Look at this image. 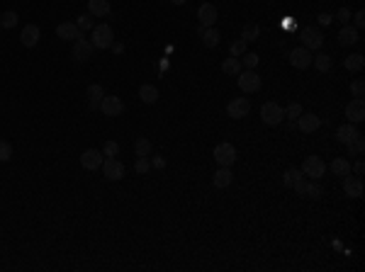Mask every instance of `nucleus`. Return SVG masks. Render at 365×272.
<instances>
[{
  "label": "nucleus",
  "instance_id": "obj_20",
  "mask_svg": "<svg viewBox=\"0 0 365 272\" xmlns=\"http://www.w3.org/2000/svg\"><path fill=\"white\" fill-rule=\"evenodd\" d=\"M212 182H214V187H219V190H224V187H229L231 182H234V173L226 168V165H222L217 173H214V177H212Z\"/></svg>",
  "mask_w": 365,
  "mask_h": 272
},
{
  "label": "nucleus",
  "instance_id": "obj_23",
  "mask_svg": "<svg viewBox=\"0 0 365 272\" xmlns=\"http://www.w3.org/2000/svg\"><path fill=\"white\" fill-rule=\"evenodd\" d=\"M139 97H141V102L154 105V102H158V88L151 85V83H144V85L139 88Z\"/></svg>",
  "mask_w": 365,
  "mask_h": 272
},
{
  "label": "nucleus",
  "instance_id": "obj_42",
  "mask_svg": "<svg viewBox=\"0 0 365 272\" xmlns=\"http://www.w3.org/2000/svg\"><path fill=\"white\" fill-rule=\"evenodd\" d=\"M334 20H338L341 25H348V22H351V10H348V8H341V10L336 13V17H334Z\"/></svg>",
  "mask_w": 365,
  "mask_h": 272
},
{
  "label": "nucleus",
  "instance_id": "obj_14",
  "mask_svg": "<svg viewBox=\"0 0 365 272\" xmlns=\"http://www.w3.org/2000/svg\"><path fill=\"white\" fill-rule=\"evenodd\" d=\"M290 63L295 68H299V71H305V68L312 66V51L309 49H305V46H297V49H292L290 51Z\"/></svg>",
  "mask_w": 365,
  "mask_h": 272
},
{
  "label": "nucleus",
  "instance_id": "obj_37",
  "mask_svg": "<svg viewBox=\"0 0 365 272\" xmlns=\"http://www.w3.org/2000/svg\"><path fill=\"white\" fill-rule=\"evenodd\" d=\"M302 177H305V173L292 168V170H287V173H285V177H282V180H285V185H287V187H292L297 180H302Z\"/></svg>",
  "mask_w": 365,
  "mask_h": 272
},
{
  "label": "nucleus",
  "instance_id": "obj_24",
  "mask_svg": "<svg viewBox=\"0 0 365 272\" xmlns=\"http://www.w3.org/2000/svg\"><path fill=\"white\" fill-rule=\"evenodd\" d=\"M358 134H360V131H358V129H355V124H351V122L336 129V139L341 141V144H348V141H353Z\"/></svg>",
  "mask_w": 365,
  "mask_h": 272
},
{
  "label": "nucleus",
  "instance_id": "obj_16",
  "mask_svg": "<svg viewBox=\"0 0 365 272\" xmlns=\"http://www.w3.org/2000/svg\"><path fill=\"white\" fill-rule=\"evenodd\" d=\"M343 190H346V194L353 197V199L363 197V180H360V177H353L351 173L343 175Z\"/></svg>",
  "mask_w": 365,
  "mask_h": 272
},
{
  "label": "nucleus",
  "instance_id": "obj_11",
  "mask_svg": "<svg viewBox=\"0 0 365 272\" xmlns=\"http://www.w3.org/2000/svg\"><path fill=\"white\" fill-rule=\"evenodd\" d=\"M249 109H251V102H249L246 97H234V100L226 105V114L234 117V119H244V117L249 114Z\"/></svg>",
  "mask_w": 365,
  "mask_h": 272
},
{
  "label": "nucleus",
  "instance_id": "obj_30",
  "mask_svg": "<svg viewBox=\"0 0 365 272\" xmlns=\"http://www.w3.org/2000/svg\"><path fill=\"white\" fill-rule=\"evenodd\" d=\"M343 66L348 68V71H363V66H365V58L360 54H351V56H346V61H343Z\"/></svg>",
  "mask_w": 365,
  "mask_h": 272
},
{
  "label": "nucleus",
  "instance_id": "obj_33",
  "mask_svg": "<svg viewBox=\"0 0 365 272\" xmlns=\"http://www.w3.org/2000/svg\"><path fill=\"white\" fill-rule=\"evenodd\" d=\"M346 146H348V156H360V153H363V149H365V141H363V136L358 134V136H355V139H353V141H348Z\"/></svg>",
  "mask_w": 365,
  "mask_h": 272
},
{
  "label": "nucleus",
  "instance_id": "obj_6",
  "mask_svg": "<svg viewBox=\"0 0 365 272\" xmlns=\"http://www.w3.org/2000/svg\"><path fill=\"white\" fill-rule=\"evenodd\" d=\"M239 88L244 93H258L261 90V76L253 68H246L244 73H239Z\"/></svg>",
  "mask_w": 365,
  "mask_h": 272
},
{
  "label": "nucleus",
  "instance_id": "obj_29",
  "mask_svg": "<svg viewBox=\"0 0 365 272\" xmlns=\"http://www.w3.org/2000/svg\"><path fill=\"white\" fill-rule=\"evenodd\" d=\"M258 34H261V27H258L256 22H246V25H244V32H241V39L253 41V39H258Z\"/></svg>",
  "mask_w": 365,
  "mask_h": 272
},
{
  "label": "nucleus",
  "instance_id": "obj_32",
  "mask_svg": "<svg viewBox=\"0 0 365 272\" xmlns=\"http://www.w3.org/2000/svg\"><path fill=\"white\" fill-rule=\"evenodd\" d=\"M17 13H13V10H5V13L0 15V27H5V29H13V27H17Z\"/></svg>",
  "mask_w": 365,
  "mask_h": 272
},
{
  "label": "nucleus",
  "instance_id": "obj_13",
  "mask_svg": "<svg viewBox=\"0 0 365 272\" xmlns=\"http://www.w3.org/2000/svg\"><path fill=\"white\" fill-rule=\"evenodd\" d=\"M217 17H219V13H217V8H214L212 3H202V5H200V10H197V20H200L202 27H214Z\"/></svg>",
  "mask_w": 365,
  "mask_h": 272
},
{
  "label": "nucleus",
  "instance_id": "obj_45",
  "mask_svg": "<svg viewBox=\"0 0 365 272\" xmlns=\"http://www.w3.org/2000/svg\"><path fill=\"white\" fill-rule=\"evenodd\" d=\"M317 22H319L322 27H329V25L334 22V17H331V15H329V13H322V15H319V17H317Z\"/></svg>",
  "mask_w": 365,
  "mask_h": 272
},
{
  "label": "nucleus",
  "instance_id": "obj_4",
  "mask_svg": "<svg viewBox=\"0 0 365 272\" xmlns=\"http://www.w3.org/2000/svg\"><path fill=\"white\" fill-rule=\"evenodd\" d=\"M302 173L312 180H319V177L326 173V163H324L319 156H307L305 161H302Z\"/></svg>",
  "mask_w": 365,
  "mask_h": 272
},
{
  "label": "nucleus",
  "instance_id": "obj_3",
  "mask_svg": "<svg viewBox=\"0 0 365 272\" xmlns=\"http://www.w3.org/2000/svg\"><path fill=\"white\" fill-rule=\"evenodd\" d=\"M214 161L219 165H234L236 161V149H234V144H229V141H222V144H217L214 146Z\"/></svg>",
  "mask_w": 365,
  "mask_h": 272
},
{
  "label": "nucleus",
  "instance_id": "obj_25",
  "mask_svg": "<svg viewBox=\"0 0 365 272\" xmlns=\"http://www.w3.org/2000/svg\"><path fill=\"white\" fill-rule=\"evenodd\" d=\"M88 97H90V107L98 109L100 100L105 97V90H102V85H100V83H93V85H88Z\"/></svg>",
  "mask_w": 365,
  "mask_h": 272
},
{
  "label": "nucleus",
  "instance_id": "obj_15",
  "mask_svg": "<svg viewBox=\"0 0 365 272\" xmlns=\"http://www.w3.org/2000/svg\"><path fill=\"white\" fill-rule=\"evenodd\" d=\"M39 39H42V29L37 27V25H25L22 27V34H20V41L25 44V46H37L39 44Z\"/></svg>",
  "mask_w": 365,
  "mask_h": 272
},
{
  "label": "nucleus",
  "instance_id": "obj_12",
  "mask_svg": "<svg viewBox=\"0 0 365 272\" xmlns=\"http://www.w3.org/2000/svg\"><path fill=\"white\" fill-rule=\"evenodd\" d=\"M346 117H348V122L351 124H358L365 119V102L363 97H355V100H351L348 105H346Z\"/></svg>",
  "mask_w": 365,
  "mask_h": 272
},
{
  "label": "nucleus",
  "instance_id": "obj_51",
  "mask_svg": "<svg viewBox=\"0 0 365 272\" xmlns=\"http://www.w3.org/2000/svg\"><path fill=\"white\" fill-rule=\"evenodd\" d=\"M170 3H173V5H185L188 0H170Z\"/></svg>",
  "mask_w": 365,
  "mask_h": 272
},
{
  "label": "nucleus",
  "instance_id": "obj_26",
  "mask_svg": "<svg viewBox=\"0 0 365 272\" xmlns=\"http://www.w3.org/2000/svg\"><path fill=\"white\" fill-rule=\"evenodd\" d=\"M151 151H154V144L146 136H141V139L134 141V156H151Z\"/></svg>",
  "mask_w": 365,
  "mask_h": 272
},
{
  "label": "nucleus",
  "instance_id": "obj_7",
  "mask_svg": "<svg viewBox=\"0 0 365 272\" xmlns=\"http://www.w3.org/2000/svg\"><path fill=\"white\" fill-rule=\"evenodd\" d=\"M100 109L107 117H119L125 112V102H122V97H117V95H105L100 100Z\"/></svg>",
  "mask_w": 365,
  "mask_h": 272
},
{
  "label": "nucleus",
  "instance_id": "obj_1",
  "mask_svg": "<svg viewBox=\"0 0 365 272\" xmlns=\"http://www.w3.org/2000/svg\"><path fill=\"white\" fill-rule=\"evenodd\" d=\"M93 32V37H90V44L95 46V49H110L114 44V34H112V27L110 25H95V27L90 29Z\"/></svg>",
  "mask_w": 365,
  "mask_h": 272
},
{
  "label": "nucleus",
  "instance_id": "obj_44",
  "mask_svg": "<svg viewBox=\"0 0 365 272\" xmlns=\"http://www.w3.org/2000/svg\"><path fill=\"white\" fill-rule=\"evenodd\" d=\"M351 90H353V95H355V97H363V93H365V83H363V81H353Z\"/></svg>",
  "mask_w": 365,
  "mask_h": 272
},
{
  "label": "nucleus",
  "instance_id": "obj_46",
  "mask_svg": "<svg viewBox=\"0 0 365 272\" xmlns=\"http://www.w3.org/2000/svg\"><path fill=\"white\" fill-rule=\"evenodd\" d=\"M353 20H355V29H360L365 25V13L363 10H358V13H355V17H353Z\"/></svg>",
  "mask_w": 365,
  "mask_h": 272
},
{
  "label": "nucleus",
  "instance_id": "obj_35",
  "mask_svg": "<svg viewBox=\"0 0 365 272\" xmlns=\"http://www.w3.org/2000/svg\"><path fill=\"white\" fill-rule=\"evenodd\" d=\"M302 197H309V199H319V197H322V187L317 185V180L307 182V187H305V194H302Z\"/></svg>",
  "mask_w": 365,
  "mask_h": 272
},
{
  "label": "nucleus",
  "instance_id": "obj_2",
  "mask_svg": "<svg viewBox=\"0 0 365 272\" xmlns=\"http://www.w3.org/2000/svg\"><path fill=\"white\" fill-rule=\"evenodd\" d=\"M261 119L268 124V126H278L285 119V109L278 105V102H266L261 107Z\"/></svg>",
  "mask_w": 365,
  "mask_h": 272
},
{
  "label": "nucleus",
  "instance_id": "obj_28",
  "mask_svg": "<svg viewBox=\"0 0 365 272\" xmlns=\"http://www.w3.org/2000/svg\"><path fill=\"white\" fill-rule=\"evenodd\" d=\"M222 71H224L226 76H239V73H241L239 56H231V58H226L224 63H222Z\"/></svg>",
  "mask_w": 365,
  "mask_h": 272
},
{
  "label": "nucleus",
  "instance_id": "obj_27",
  "mask_svg": "<svg viewBox=\"0 0 365 272\" xmlns=\"http://www.w3.org/2000/svg\"><path fill=\"white\" fill-rule=\"evenodd\" d=\"M331 173H334V175H348V173H351V161L334 158V161H331Z\"/></svg>",
  "mask_w": 365,
  "mask_h": 272
},
{
  "label": "nucleus",
  "instance_id": "obj_9",
  "mask_svg": "<svg viewBox=\"0 0 365 272\" xmlns=\"http://www.w3.org/2000/svg\"><path fill=\"white\" fill-rule=\"evenodd\" d=\"M102 161H105V153H100L98 149H88L81 153V165L85 170H98L102 168Z\"/></svg>",
  "mask_w": 365,
  "mask_h": 272
},
{
  "label": "nucleus",
  "instance_id": "obj_50",
  "mask_svg": "<svg viewBox=\"0 0 365 272\" xmlns=\"http://www.w3.org/2000/svg\"><path fill=\"white\" fill-rule=\"evenodd\" d=\"M110 49H112L114 54H122V51H125V46H122V44H112Z\"/></svg>",
  "mask_w": 365,
  "mask_h": 272
},
{
  "label": "nucleus",
  "instance_id": "obj_19",
  "mask_svg": "<svg viewBox=\"0 0 365 272\" xmlns=\"http://www.w3.org/2000/svg\"><path fill=\"white\" fill-rule=\"evenodd\" d=\"M197 34L202 37V44H205L207 49H214V46L219 44V39H222V37H219V32H217L214 27H202V25L197 27Z\"/></svg>",
  "mask_w": 365,
  "mask_h": 272
},
{
  "label": "nucleus",
  "instance_id": "obj_40",
  "mask_svg": "<svg viewBox=\"0 0 365 272\" xmlns=\"http://www.w3.org/2000/svg\"><path fill=\"white\" fill-rule=\"evenodd\" d=\"M76 25H78V29H81V32H88V29H93V27H95V25H93V15H81Z\"/></svg>",
  "mask_w": 365,
  "mask_h": 272
},
{
  "label": "nucleus",
  "instance_id": "obj_47",
  "mask_svg": "<svg viewBox=\"0 0 365 272\" xmlns=\"http://www.w3.org/2000/svg\"><path fill=\"white\" fill-rule=\"evenodd\" d=\"M363 170H365V163H363V161H358V163L353 165V173H355V175H363Z\"/></svg>",
  "mask_w": 365,
  "mask_h": 272
},
{
  "label": "nucleus",
  "instance_id": "obj_5",
  "mask_svg": "<svg viewBox=\"0 0 365 272\" xmlns=\"http://www.w3.org/2000/svg\"><path fill=\"white\" fill-rule=\"evenodd\" d=\"M102 173H105V177H107V180L117 182V180H122V177H125V163H122V161H117V156H107V158L102 161Z\"/></svg>",
  "mask_w": 365,
  "mask_h": 272
},
{
  "label": "nucleus",
  "instance_id": "obj_22",
  "mask_svg": "<svg viewBox=\"0 0 365 272\" xmlns=\"http://www.w3.org/2000/svg\"><path fill=\"white\" fill-rule=\"evenodd\" d=\"M88 13L93 15V17L110 15V0H88Z\"/></svg>",
  "mask_w": 365,
  "mask_h": 272
},
{
  "label": "nucleus",
  "instance_id": "obj_48",
  "mask_svg": "<svg viewBox=\"0 0 365 272\" xmlns=\"http://www.w3.org/2000/svg\"><path fill=\"white\" fill-rule=\"evenodd\" d=\"M151 168H166V161H163V158H158V156H156L154 161H151Z\"/></svg>",
  "mask_w": 365,
  "mask_h": 272
},
{
  "label": "nucleus",
  "instance_id": "obj_38",
  "mask_svg": "<svg viewBox=\"0 0 365 272\" xmlns=\"http://www.w3.org/2000/svg\"><path fill=\"white\" fill-rule=\"evenodd\" d=\"M299 114H302V105H299V102H290V107L285 109V117H287L290 122H297Z\"/></svg>",
  "mask_w": 365,
  "mask_h": 272
},
{
  "label": "nucleus",
  "instance_id": "obj_10",
  "mask_svg": "<svg viewBox=\"0 0 365 272\" xmlns=\"http://www.w3.org/2000/svg\"><path fill=\"white\" fill-rule=\"evenodd\" d=\"M93 51H95V46L85 39V37H81V39L73 41V58H76L78 63H85V61L93 56Z\"/></svg>",
  "mask_w": 365,
  "mask_h": 272
},
{
  "label": "nucleus",
  "instance_id": "obj_31",
  "mask_svg": "<svg viewBox=\"0 0 365 272\" xmlns=\"http://www.w3.org/2000/svg\"><path fill=\"white\" fill-rule=\"evenodd\" d=\"M312 63H314V68H317V71L326 73V71L331 68V56H329V54H317L314 58H312Z\"/></svg>",
  "mask_w": 365,
  "mask_h": 272
},
{
  "label": "nucleus",
  "instance_id": "obj_39",
  "mask_svg": "<svg viewBox=\"0 0 365 272\" xmlns=\"http://www.w3.org/2000/svg\"><path fill=\"white\" fill-rule=\"evenodd\" d=\"M246 44H249V41H244V39L231 41V46H229L231 56H244V54H246Z\"/></svg>",
  "mask_w": 365,
  "mask_h": 272
},
{
  "label": "nucleus",
  "instance_id": "obj_18",
  "mask_svg": "<svg viewBox=\"0 0 365 272\" xmlns=\"http://www.w3.org/2000/svg\"><path fill=\"white\" fill-rule=\"evenodd\" d=\"M56 34L61 37V39H69V41H76L83 37V32L78 29V25L76 22H61L56 27Z\"/></svg>",
  "mask_w": 365,
  "mask_h": 272
},
{
  "label": "nucleus",
  "instance_id": "obj_43",
  "mask_svg": "<svg viewBox=\"0 0 365 272\" xmlns=\"http://www.w3.org/2000/svg\"><path fill=\"white\" fill-rule=\"evenodd\" d=\"M105 156H117L119 153V144L117 141H105Z\"/></svg>",
  "mask_w": 365,
  "mask_h": 272
},
{
  "label": "nucleus",
  "instance_id": "obj_41",
  "mask_svg": "<svg viewBox=\"0 0 365 272\" xmlns=\"http://www.w3.org/2000/svg\"><path fill=\"white\" fill-rule=\"evenodd\" d=\"M258 61H261V58H258L256 54H244V61H241V66L253 68V71H256V66H258Z\"/></svg>",
  "mask_w": 365,
  "mask_h": 272
},
{
  "label": "nucleus",
  "instance_id": "obj_36",
  "mask_svg": "<svg viewBox=\"0 0 365 272\" xmlns=\"http://www.w3.org/2000/svg\"><path fill=\"white\" fill-rule=\"evenodd\" d=\"M10 158H13V146H10V141L0 139V163H8Z\"/></svg>",
  "mask_w": 365,
  "mask_h": 272
},
{
  "label": "nucleus",
  "instance_id": "obj_49",
  "mask_svg": "<svg viewBox=\"0 0 365 272\" xmlns=\"http://www.w3.org/2000/svg\"><path fill=\"white\" fill-rule=\"evenodd\" d=\"M282 27H285V29L295 27V20H292V17H285V20H282Z\"/></svg>",
  "mask_w": 365,
  "mask_h": 272
},
{
  "label": "nucleus",
  "instance_id": "obj_34",
  "mask_svg": "<svg viewBox=\"0 0 365 272\" xmlns=\"http://www.w3.org/2000/svg\"><path fill=\"white\" fill-rule=\"evenodd\" d=\"M134 170H137L139 175H146V173L151 170V161H149V156H137V161H134Z\"/></svg>",
  "mask_w": 365,
  "mask_h": 272
},
{
  "label": "nucleus",
  "instance_id": "obj_8",
  "mask_svg": "<svg viewBox=\"0 0 365 272\" xmlns=\"http://www.w3.org/2000/svg\"><path fill=\"white\" fill-rule=\"evenodd\" d=\"M322 44H324V34L317 27H305L302 29V46H305V49L317 51V49H322Z\"/></svg>",
  "mask_w": 365,
  "mask_h": 272
},
{
  "label": "nucleus",
  "instance_id": "obj_21",
  "mask_svg": "<svg viewBox=\"0 0 365 272\" xmlns=\"http://www.w3.org/2000/svg\"><path fill=\"white\" fill-rule=\"evenodd\" d=\"M338 41H341L343 46H353V44H358V41H360L358 29L351 27V25H343V29L338 32Z\"/></svg>",
  "mask_w": 365,
  "mask_h": 272
},
{
  "label": "nucleus",
  "instance_id": "obj_17",
  "mask_svg": "<svg viewBox=\"0 0 365 272\" xmlns=\"http://www.w3.org/2000/svg\"><path fill=\"white\" fill-rule=\"evenodd\" d=\"M297 126H299V131H305V134H312V131H317L319 126H322V119L317 117V114H299L297 117Z\"/></svg>",
  "mask_w": 365,
  "mask_h": 272
}]
</instances>
